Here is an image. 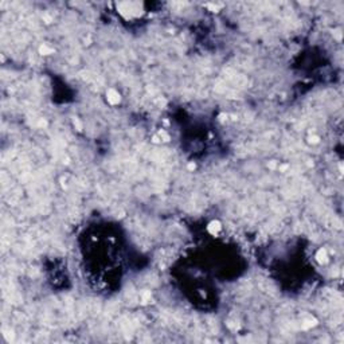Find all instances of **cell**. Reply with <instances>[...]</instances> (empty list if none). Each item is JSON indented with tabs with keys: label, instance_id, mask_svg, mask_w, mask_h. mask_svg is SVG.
Segmentation results:
<instances>
[{
	"label": "cell",
	"instance_id": "3957f363",
	"mask_svg": "<svg viewBox=\"0 0 344 344\" xmlns=\"http://www.w3.org/2000/svg\"><path fill=\"white\" fill-rule=\"evenodd\" d=\"M219 229H221V226H219L218 222H213V223L210 225V227H208V230H210L211 233L214 234V233H216V231H218Z\"/></svg>",
	"mask_w": 344,
	"mask_h": 344
},
{
	"label": "cell",
	"instance_id": "7a4b0ae2",
	"mask_svg": "<svg viewBox=\"0 0 344 344\" xmlns=\"http://www.w3.org/2000/svg\"><path fill=\"white\" fill-rule=\"evenodd\" d=\"M316 257H317V261H319V262H321V263L327 262V253H325V250H323V249H321V250H319V253H317V255H316Z\"/></svg>",
	"mask_w": 344,
	"mask_h": 344
},
{
	"label": "cell",
	"instance_id": "6da1fadb",
	"mask_svg": "<svg viewBox=\"0 0 344 344\" xmlns=\"http://www.w3.org/2000/svg\"><path fill=\"white\" fill-rule=\"evenodd\" d=\"M108 98H109V101H110V102L116 104V102H118L120 97H118V94H117L114 90H109V93H108Z\"/></svg>",
	"mask_w": 344,
	"mask_h": 344
}]
</instances>
